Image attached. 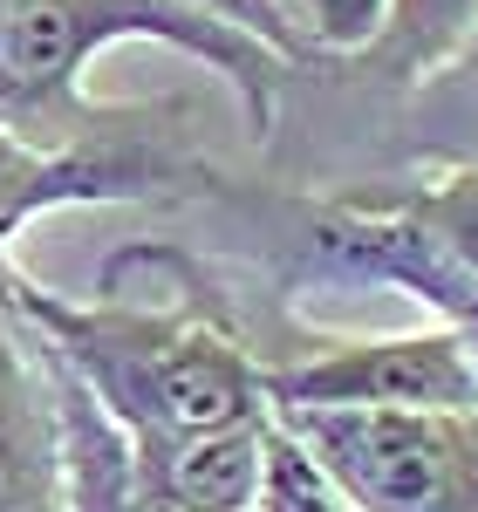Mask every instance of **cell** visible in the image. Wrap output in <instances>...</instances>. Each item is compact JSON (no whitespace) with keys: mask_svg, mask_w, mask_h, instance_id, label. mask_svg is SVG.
<instances>
[{"mask_svg":"<svg viewBox=\"0 0 478 512\" xmlns=\"http://www.w3.org/2000/svg\"><path fill=\"white\" fill-rule=\"evenodd\" d=\"M267 7V28H274V48L294 62V55H356L369 62L376 41L390 35V0H260Z\"/></svg>","mask_w":478,"mask_h":512,"instance_id":"obj_6","label":"cell"},{"mask_svg":"<svg viewBox=\"0 0 478 512\" xmlns=\"http://www.w3.org/2000/svg\"><path fill=\"white\" fill-rule=\"evenodd\" d=\"M356 512H478V410H267Z\"/></svg>","mask_w":478,"mask_h":512,"instance_id":"obj_3","label":"cell"},{"mask_svg":"<svg viewBox=\"0 0 478 512\" xmlns=\"http://www.w3.org/2000/svg\"><path fill=\"white\" fill-rule=\"evenodd\" d=\"M472 14H478V0H390V35L376 41L369 62L390 82H403V89H424L465 48Z\"/></svg>","mask_w":478,"mask_h":512,"instance_id":"obj_8","label":"cell"},{"mask_svg":"<svg viewBox=\"0 0 478 512\" xmlns=\"http://www.w3.org/2000/svg\"><path fill=\"white\" fill-rule=\"evenodd\" d=\"M458 274L478 280V164H444L410 185H376Z\"/></svg>","mask_w":478,"mask_h":512,"instance_id":"obj_7","label":"cell"},{"mask_svg":"<svg viewBox=\"0 0 478 512\" xmlns=\"http://www.w3.org/2000/svg\"><path fill=\"white\" fill-rule=\"evenodd\" d=\"M144 478L185 512H253L260 458H267V417L233 431H171V437H130Z\"/></svg>","mask_w":478,"mask_h":512,"instance_id":"obj_5","label":"cell"},{"mask_svg":"<svg viewBox=\"0 0 478 512\" xmlns=\"http://www.w3.org/2000/svg\"><path fill=\"white\" fill-rule=\"evenodd\" d=\"M253 512H356V506H349V492L321 472V465L280 431L274 417H267V458H260Z\"/></svg>","mask_w":478,"mask_h":512,"instance_id":"obj_9","label":"cell"},{"mask_svg":"<svg viewBox=\"0 0 478 512\" xmlns=\"http://www.w3.org/2000/svg\"><path fill=\"white\" fill-rule=\"evenodd\" d=\"M444 76L458 82V89H465V103L478 110V14H472V28H465V48L451 55V69H444Z\"/></svg>","mask_w":478,"mask_h":512,"instance_id":"obj_10","label":"cell"},{"mask_svg":"<svg viewBox=\"0 0 478 512\" xmlns=\"http://www.w3.org/2000/svg\"><path fill=\"white\" fill-rule=\"evenodd\" d=\"M0 294L123 437L233 431L267 417L260 355L205 301H62L14 260H0Z\"/></svg>","mask_w":478,"mask_h":512,"instance_id":"obj_1","label":"cell"},{"mask_svg":"<svg viewBox=\"0 0 478 512\" xmlns=\"http://www.w3.org/2000/svg\"><path fill=\"white\" fill-rule=\"evenodd\" d=\"M267 410H478L472 355L451 328L403 335H315L260 362Z\"/></svg>","mask_w":478,"mask_h":512,"instance_id":"obj_4","label":"cell"},{"mask_svg":"<svg viewBox=\"0 0 478 512\" xmlns=\"http://www.w3.org/2000/svg\"><path fill=\"white\" fill-rule=\"evenodd\" d=\"M199 7H212V14H226V21H239V28L253 35V21H246V7H239V0H199Z\"/></svg>","mask_w":478,"mask_h":512,"instance_id":"obj_12","label":"cell"},{"mask_svg":"<svg viewBox=\"0 0 478 512\" xmlns=\"http://www.w3.org/2000/svg\"><path fill=\"white\" fill-rule=\"evenodd\" d=\"M123 41H158L192 55L199 69L233 82L253 137L274 130L287 55H274L260 35H246L239 21L199 0H0V130L41 151H62L123 123V110L103 117L82 89L96 55Z\"/></svg>","mask_w":478,"mask_h":512,"instance_id":"obj_2","label":"cell"},{"mask_svg":"<svg viewBox=\"0 0 478 512\" xmlns=\"http://www.w3.org/2000/svg\"><path fill=\"white\" fill-rule=\"evenodd\" d=\"M451 335L465 342V355H472V376H478V301H472V308H465V321H458Z\"/></svg>","mask_w":478,"mask_h":512,"instance_id":"obj_11","label":"cell"}]
</instances>
